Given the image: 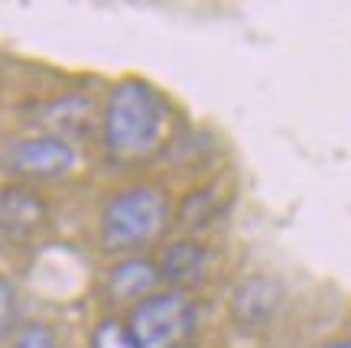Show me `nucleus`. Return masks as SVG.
<instances>
[{"label":"nucleus","instance_id":"nucleus-12","mask_svg":"<svg viewBox=\"0 0 351 348\" xmlns=\"http://www.w3.org/2000/svg\"><path fill=\"white\" fill-rule=\"evenodd\" d=\"M10 348H56V338L43 323H29L16 332Z\"/></svg>","mask_w":351,"mask_h":348},{"label":"nucleus","instance_id":"nucleus-5","mask_svg":"<svg viewBox=\"0 0 351 348\" xmlns=\"http://www.w3.org/2000/svg\"><path fill=\"white\" fill-rule=\"evenodd\" d=\"M283 306V283L270 274H254L241 280L231 293V319L244 329L267 325Z\"/></svg>","mask_w":351,"mask_h":348},{"label":"nucleus","instance_id":"nucleus-11","mask_svg":"<svg viewBox=\"0 0 351 348\" xmlns=\"http://www.w3.org/2000/svg\"><path fill=\"white\" fill-rule=\"evenodd\" d=\"M20 323V297H16V286L0 277V336H10Z\"/></svg>","mask_w":351,"mask_h":348},{"label":"nucleus","instance_id":"nucleus-13","mask_svg":"<svg viewBox=\"0 0 351 348\" xmlns=\"http://www.w3.org/2000/svg\"><path fill=\"white\" fill-rule=\"evenodd\" d=\"M319 348H351V338H341V342H328V345H319Z\"/></svg>","mask_w":351,"mask_h":348},{"label":"nucleus","instance_id":"nucleus-9","mask_svg":"<svg viewBox=\"0 0 351 348\" xmlns=\"http://www.w3.org/2000/svg\"><path fill=\"white\" fill-rule=\"evenodd\" d=\"M156 283H160V274H156V264L147 261V257H124L111 267L108 274V290H111L114 299H130V303H140L150 293H156Z\"/></svg>","mask_w":351,"mask_h":348},{"label":"nucleus","instance_id":"nucleus-4","mask_svg":"<svg viewBox=\"0 0 351 348\" xmlns=\"http://www.w3.org/2000/svg\"><path fill=\"white\" fill-rule=\"evenodd\" d=\"M75 147L52 137V134L16 140L10 147V166L20 176H29V179H62L75 170Z\"/></svg>","mask_w":351,"mask_h":348},{"label":"nucleus","instance_id":"nucleus-8","mask_svg":"<svg viewBox=\"0 0 351 348\" xmlns=\"http://www.w3.org/2000/svg\"><path fill=\"white\" fill-rule=\"evenodd\" d=\"M95 114H98V108L88 95H65V98H56L52 104H46L43 124L52 130V137L69 143L72 137H85L91 130Z\"/></svg>","mask_w":351,"mask_h":348},{"label":"nucleus","instance_id":"nucleus-7","mask_svg":"<svg viewBox=\"0 0 351 348\" xmlns=\"http://www.w3.org/2000/svg\"><path fill=\"white\" fill-rule=\"evenodd\" d=\"M43 222H46V202L33 189H0V231L7 237H29Z\"/></svg>","mask_w":351,"mask_h":348},{"label":"nucleus","instance_id":"nucleus-6","mask_svg":"<svg viewBox=\"0 0 351 348\" xmlns=\"http://www.w3.org/2000/svg\"><path fill=\"white\" fill-rule=\"evenodd\" d=\"M156 274L160 280L186 293L192 286H199L208 277V251L202 248L199 241H173L166 244L160 261H156Z\"/></svg>","mask_w":351,"mask_h":348},{"label":"nucleus","instance_id":"nucleus-10","mask_svg":"<svg viewBox=\"0 0 351 348\" xmlns=\"http://www.w3.org/2000/svg\"><path fill=\"white\" fill-rule=\"evenodd\" d=\"M91 348H137L134 338H130V329L127 323L114 319V316H104L95 332H91Z\"/></svg>","mask_w":351,"mask_h":348},{"label":"nucleus","instance_id":"nucleus-1","mask_svg":"<svg viewBox=\"0 0 351 348\" xmlns=\"http://www.w3.org/2000/svg\"><path fill=\"white\" fill-rule=\"evenodd\" d=\"M166 130V101L143 78H124L111 88L101 114V143L114 160H143L156 153Z\"/></svg>","mask_w":351,"mask_h":348},{"label":"nucleus","instance_id":"nucleus-3","mask_svg":"<svg viewBox=\"0 0 351 348\" xmlns=\"http://www.w3.org/2000/svg\"><path fill=\"white\" fill-rule=\"evenodd\" d=\"M127 329L137 348H179L195 332V306L179 290H160L134 303Z\"/></svg>","mask_w":351,"mask_h":348},{"label":"nucleus","instance_id":"nucleus-2","mask_svg":"<svg viewBox=\"0 0 351 348\" xmlns=\"http://www.w3.org/2000/svg\"><path fill=\"white\" fill-rule=\"evenodd\" d=\"M169 196L160 186H127L101 209V244L114 254H130L153 244L169 224Z\"/></svg>","mask_w":351,"mask_h":348}]
</instances>
